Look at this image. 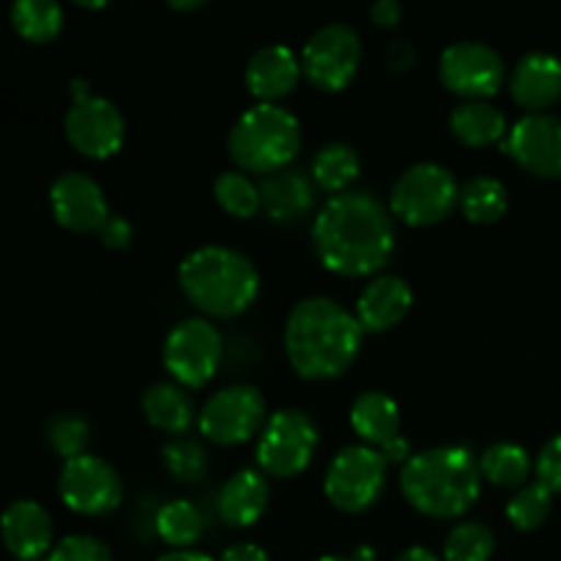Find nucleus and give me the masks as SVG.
<instances>
[{
  "instance_id": "obj_36",
  "label": "nucleus",
  "mask_w": 561,
  "mask_h": 561,
  "mask_svg": "<svg viewBox=\"0 0 561 561\" xmlns=\"http://www.w3.org/2000/svg\"><path fill=\"white\" fill-rule=\"evenodd\" d=\"M44 561H113L110 548L93 535H69L53 546Z\"/></svg>"
},
{
  "instance_id": "obj_25",
  "label": "nucleus",
  "mask_w": 561,
  "mask_h": 561,
  "mask_svg": "<svg viewBox=\"0 0 561 561\" xmlns=\"http://www.w3.org/2000/svg\"><path fill=\"white\" fill-rule=\"evenodd\" d=\"M142 414L153 427L164 433H184L195 422V400L184 387L157 381L142 392Z\"/></svg>"
},
{
  "instance_id": "obj_8",
  "label": "nucleus",
  "mask_w": 561,
  "mask_h": 561,
  "mask_svg": "<svg viewBox=\"0 0 561 561\" xmlns=\"http://www.w3.org/2000/svg\"><path fill=\"white\" fill-rule=\"evenodd\" d=\"M316 449V420L301 409H279L263 425L255 455L266 474L296 477L310 466Z\"/></svg>"
},
{
  "instance_id": "obj_44",
  "label": "nucleus",
  "mask_w": 561,
  "mask_h": 561,
  "mask_svg": "<svg viewBox=\"0 0 561 561\" xmlns=\"http://www.w3.org/2000/svg\"><path fill=\"white\" fill-rule=\"evenodd\" d=\"M394 561H442V559H438L433 551H427V548L411 546L405 548V551H400L398 557H394Z\"/></svg>"
},
{
  "instance_id": "obj_48",
  "label": "nucleus",
  "mask_w": 561,
  "mask_h": 561,
  "mask_svg": "<svg viewBox=\"0 0 561 561\" xmlns=\"http://www.w3.org/2000/svg\"><path fill=\"white\" fill-rule=\"evenodd\" d=\"M80 5H104V0H77Z\"/></svg>"
},
{
  "instance_id": "obj_4",
  "label": "nucleus",
  "mask_w": 561,
  "mask_h": 561,
  "mask_svg": "<svg viewBox=\"0 0 561 561\" xmlns=\"http://www.w3.org/2000/svg\"><path fill=\"white\" fill-rule=\"evenodd\" d=\"M179 283L186 299L203 312L230 318L255 301L261 274L241 250L228 244H203L179 263Z\"/></svg>"
},
{
  "instance_id": "obj_19",
  "label": "nucleus",
  "mask_w": 561,
  "mask_h": 561,
  "mask_svg": "<svg viewBox=\"0 0 561 561\" xmlns=\"http://www.w3.org/2000/svg\"><path fill=\"white\" fill-rule=\"evenodd\" d=\"M510 93L531 113H546L561 96V60L546 49H531L510 75Z\"/></svg>"
},
{
  "instance_id": "obj_9",
  "label": "nucleus",
  "mask_w": 561,
  "mask_h": 561,
  "mask_svg": "<svg viewBox=\"0 0 561 561\" xmlns=\"http://www.w3.org/2000/svg\"><path fill=\"white\" fill-rule=\"evenodd\" d=\"M266 400L252 383H230L208 394L197 411V427L214 444H241L255 436L266 422Z\"/></svg>"
},
{
  "instance_id": "obj_41",
  "label": "nucleus",
  "mask_w": 561,
  "mask_h": 561,
  "mask_svg": "<svg viewBox=\"0 0 561 561\" xmlns=\"http://www.w3.org/2000/svg\"><path fill=\"white\" fill-rule=\"evenodd\" d=\"M387 64L389 69H409L411 64H414V47H411V42H405V38H398V42L389 44L387 49Z\"/></svg>"
},
{
  "instance_id": "obj_13",
  "label": "nucleus",
  "mask_w": 561,
  "mask_h": 561,
  "mask_svg": "<svg viewBox=\"0 0 561 561\" xmlns=\"http://www.w3.org/2000/svg\"><path fill=\"white\" fill-rule=\"evenodd\" d=\"M58 493L75 513L104 515L124 499V480L110 460L85 453L66 460L58 474Z\"/></svg>"
},
{
  "instance_id": "obj_18",
  "label": "nucleus",
  "mask_w": 561,
  "mask_h": 561,
  "mask_svg": "<svg viewBox=\"0 0 561 561\" xmlns=\"http://www.w3.org/2000/svg\"><path fill=\"white\" fill-rule=\"evenodd\" d=\"M301 55L283 42H272L257 47L250 55L244 69V82L261 102H274L294 91L301 75Z\"/></svg>"
},
{
  "instance_id": "obj_7",
  "label": "nucleus",
  "mask_w": 561,
  "mask_h": 561,
  "mask_svg": "<svg viewBox=\"0 0 561 561\" xmlns=\"http://www.w3.org/2000/svg\"><path fill=\"white\" fill-rule=\"evenodd\" d=\"M389 460L383 453L370 444H348L332 458L327 469V491L329 502L343 513H362L376 499L381 496L383 482H387Z\"/></svg>"
},
{
  "instance_id": "obj_42",
  "label": "nucleus",
  "mask_w": 561,
  "mask_h": 561,
  "mask_svg": "<svg viewBox=\"0 0 561 561\" xmlns=\"http://www.w3.org/2000/svg\"><path fill=\"white\" fill-rule=\"evenodd\" d=\"M381 453H383V458L389 460V463H405V460L411 458L409 438H403V436L392 438V442H389V444H383Z\"/></svg>"
},
{
  "instance_id": "obj_14",
  "label": "nucleus",
  "mask_w": 561,
  "mask_h": 561,
  "mask_svg": "<svg viewBox=\"0 0 561 561\" xmlns=\"http://www.w3.org/2000/svg\"><path fill=\"white\" fill-rule=\"evenodd\" d=\"M64 131L77 151L104 159L113 157L124 146L126 121L118 104L99 93H88V96L71 99L64 115Z\"/></svg>"
},
{
  "instance_id": "obj_31",
  "label": "nucleus",
  "mask_w": 561,
  "mask_h": 561,
  "mask_svg": "<svg viewBox=\"0 0 561 561\" xmlns=\"http://www.w3.org/2000/svg\"><path fill=\"white\" fill-rule=\"evenodd\" d=\"M214 197L233 217H252L263 206L261 184H255L247 170H222L214 179Z\"/></svg>"
},
{
  "instance_id": "obj_34",
  "label": "nucleus",
  "mask_w": 561,
  "mask_h": 561,
  "mask_svg": "<svg viewBox=\"0 0 561 561\" xmlns=\"http://www.w3.org/2000/svg\"><path fill=\"white\" fill-rule=\"evenodd\" d=\"M44 433H47V442L53 444L55 453L64 455L66 460L85 455L88 442H91V425L80 414H55Z\"/></svg>"
},
{
  "instance_id": "obj_33",
  "label": "nucleus",
  "mask_w": 561,
  "mask_h": 561,
  "mask_svg": "<svg viewBox=\"0 0 561 561\" xmlns=\"http://www.w3.org/2000/svg\"><path fill=\"white\" fill-rule=\"evenodd\" d=\"M551 499L553 491L548 485H542L540 480L526 482V485L518 488L515 496L507 502L510 524L520 531L537 529V526L548 518V513H551Z\"/></svg>"
},
{
  "instance_id": "obj_15",
  "label": "nucleus",
  "mask_w": 561,
  "mask_h": 561,
  "mask_svg": "<svg viewBox=\"0 0 561 561\" xmlns=\"http://www.w3.org/2000/svg\"><path fill=\"white\" fill-rule=\"evenodd\" d=\"M504 153L542 179H561V118L553 113H526L510 126Z\"/></svg>"
},
{
  "instance_id": "obj_10",
  "label": "nucleus",
  "mask_w": 561,
  "mask_h": 561,
  "mask_svg": "<svg viewBox=\"0 0 561 561\" xmlns=\"http://www.w3.org/2000/svg\"><path fill=\"white\" fill-rule=\"evenodd\" d=\"M362 60V38L348 22H327L316 27L301 47V69L312 85L340 91L356 75Z\"/></svg>"
},
{
  "instance_id": "obj_23",
  "label": "nucleus",
  "mask_w": 561,
  "mask_h": 561,
  "mask_svg": "<svg viewBox=\"0 0 561 561\" xmlns=\"http://www.w3.org/2000/svg\"><path fill=\"white\" fill-rule=\"evenodd\" d=\"M351 425L362 442L381 449L383 444L400 436V409L387 392L370 389V392L356 394V400L351 403Z\"/></svg>"
},
{
  "instance_id": "obj_32",
  "label": "nucleus",
  "mask_w": 561,
  "mask_h": 561,
  "mask_svg": "<svg viewBox=\"0 0 561 561\" xmlns=\"http://www.w3.org/2000/svg\"><path fill=\"white\" fill-rule=\"evenodd\" d=\"M496 548V537L480 520H463L453 526L444 540V559L447 561H488Z\"/></svg>"
},
{
  "instance_id": "obj_1",
  "label": "nucleus",
  "mask_w": 561,
  "mask_h": 561,
  "mask_svg": "<svg viewBox=\"0 0 561 561\" xmlns=\"http://www.w3.org/2000/svg\"><path fill=\"white\" fill-rule=\"evenodd\" d=\"M312 247L329 272L373 274L394 250V222L376 195L345 190L329 197L312 219Z\"/></svg>"
},
{
  "instance_id": "obj_29",
  "label": "nucleus",
  "mask_w": 561,
  "mask_h": 561,
  "mask_svg": "<svg viewBox=\"0 0 561 561\" xmlns=\"http://www.w3.org/2000/svg\"><path fill=\"white\" fill-rule=\"evenodd\" d=\"M482 477L493 485L504 488H524L529 480L531 471V458L526 453V447L515 442H496L491 447H485L480 458Z\"/></svg>"
},
{
  "instance_id": "obj_5",
  "label": "nucleus",
  "mask_w": 561,
  "mask_h": 561,
  "mask_svg": "<svg viewBox=\"0 0 561 561\" xmlns=\"http://www.w3.org/2000/svg\"><path fill=\"white\" fill-rule=\"evenodd\" d=\"M301 146V124L277 102H257L236 118L228 131V151L241 170L274 173L294 162Z\"/></svg>"
},
{
  "instance_id": "obj_49",
  "label": "nucleus",
  "mask_w": 561,
  "mask_h": 561,
  "mask_svg": "<svg viewBox=\"0 0 561 561\" xmlns=\"http://www.w3.org/2000/svg\"><path fill=\"white\" fill-rule=\"evenodd\" d=\"M42 561H44V559H42Z\"/></svg>"
},
{
  "instance_id": "obj_38",
  "label": "nucleus",
  "mask_w": 561,
  "mask_h": 561,
  "mask_svg": "<svg viewBox=\"0 0 561 561\" xmlns=\"http://www.w3.org/2000/svg\"><path fill=\"white\" fill-rule=\"evenodd\" d=\"M131 236H135V230H131L129 219L121 217V214H110V217L104 219L102 228H99V239H102V244L113 247V250H124V247L131 241Z\"/></svg>"
},
{
  "instance_id": "obj_43",
  "label": "nucleus",
  "mask_w": 561,
  "mask_h": 561,
  "mask_svg": "<svg viewBox=\"0 0 561 561\" xmlns=\"http://www.w3.org/2000/svg\"><path fill=\"white\" fill-rule=\"evenodd\" d=\"M157 561H214L208 553H201V551H186V548H175V551H168L162 553Z\"/></svg>"
},
{
  "instance_id": "obj_16",
  "label": "nucleus",
  "mask_w": 561,
  "mask_h": 561,
  "mask_svg": "<svg viewBox=\"0 0 561 561\" xmlns=\"http://www.w3.org/2000/svg\"><path fill=\"white\" fill-rule=\"evenodd\" d=\"M49 206L55 219L75 233L99 230L110 217L107 197L99 181L82 170H66L49 184Z\"/></svg>"
},
{
  "instance_id": "obj_24",
  "label": "nucleus",
  "mask_w": 561,
  "mask_h": 561,
  "mask_svg": "<svg viewBox=\"0 0 561 561\" xmlns=\"http://www.w3.org/2000/svg\"><path fill=\"white\" fill-rule=\"evenodd\" d=\"M449 129L466 146H491L510 131L507 118L488 99H463L449 113Z\"/></svg>"
},
{
  "instance_id": "obj_12",
  "label": "nucleus",
  "mask_w": 561,
  "mask_h": 561,
  "mask_svg": "<svg viewBox=\"0 0 561 561\" xmlns=\"http://www.w3.org/2000/svg\"><path fill=\"white\" fill-rule=\"evenodd\" d=\"M438 77L449 91L466 99H488L502 88L504 58L496 47L480 38H460L444 47Z\"/></svg>"
},
{
  "instance_id": "obj_35",
  "label": "nucleus",
  "mask_w": 561,
  "mask_h": 561,
  "mask_svg": "<svg viewBox=\"0 0 561 561\" xmlns=\"http://www.w3.org/2000/svg\"><path fill=\"white\" fill-rule=\"evenodd\" d=\"M162 460L173 477L184 482H195L206 474V449L192 438H170L162 447Z\"/></svg>"
},
{
  "instance_id": "obj_39",
  "label": "nucleus",
  "mask_w": 561,
  "mask_h": 561,
  "mask_svg": "<svg viewBox=\"0 0 561 561\" xmlns=\"http://www.w3.org/2000/svg\"><path fill=\"white\" fill-rule=\"evenodd\" d=\"M219 561H268V553L255 542H236V546L225 548Z\"/></svg>"
},
{
  "instance_id": "obj_21",
  "label": "nucleus",
  "mask_w": 561,
  "mask_h": 561,
  "mask_svg": "<svg viewBox=\"0 0 561 561\" xmlns=\"http://www.w3.org/2000/svg\"><path fill=\"white\" fill-rule=\"evenodd\" d=\"M263 211L272 219H299L307 214L316 201V181L301 168L274 170L261 179Z\"/></svg>"
},
{
  "instance_id": "obj_46",
  "label": "nucleus",
  "mask_w": 561,
  "mask_h": 561,
  "mask_svg": "<svg viewBox=\"0 0 561 561\" xmlns=\"http://www.w3.org/2000/svg\"><path fill=\"white\" fill-rule=\"evenodd\" d=\"M354 559L356 561H373V548H367V546H359L354 551Z\"/></svg>"
},
{
  "instance_id": "obj_2",
  "label": "nucleus",
  "mask_w": 561,
  "mask_h": 561,
  "mask_svg": "<svg viewBox=\"0 0 561 561\" xmlns=\"http://www.w3.org/2000/svg\"><path fill=\"white\" fill-rule=\"evenodd\" d=\"M356 312L329 296H307L296 301L285 321V354L299 376L334 378L356 359L362 348Z\"/></svg>"
},
{
  "instance_id": "obj_37",
  "label": "nucleus",
  "mask_w": 561,
  "mask_h": 561,
  "mask_svg": "<svg viewBox=\"0 0 561 561\" xmlns=\"http://www.w3.org/2000/svg\"><path fill=\"white\" fill-rule=\"evenodd\" d=\"M535 469L542 485L551 488L553 493H561V436H553L551 442L542 444Z\"/></svg>"
},
{
  "instance_id": "obj_47",
  "label": "nucleus",
  "mask_w": 561,
  "mask_h": 561,
  "mask_svg": "<svg viewBox=\"0 0 561 561\" xmlns=\"http://www.w3.org/2000/svg\"><path fill=\"white\" fill-rule=\"evenodd\" d=\"M318 561H356L354 557H340V553H332V557H321Z\"/></svg>"
},
{
  "instance_id": "obj_20",
  "label": "nucleus",
  "mask_w": 561,
  "mask_h": 561,
  "mask_svg": "<svg viewBox=\"0 0 561 561\" xmlns=\"http://www.w3.org/2000/svg\"><path fill=\"white\" fill-rule=\"evenodd\" d=\"M414 294L398 274H381L365 285L356 299V318L365 332H387L409 312Z\"/></svg>"
},
{
  "instance_id": "obj_45",
  "label": "nucleus",
  "mask_w": 561,
  "mask_h": 561,
  "mask_svg": "<svg viewBox=\"0 0 561 561\" xmlns=\"http://www.w3.org/2000/svg\"><path fill=\"white\" fill-rule=\"evenodd\" d=\"M170 5L173 9H201V5H206V0H170Z\"/></svg>"
},
{
  "instance_id": "obj_3",
  "label": "nucleus",
  "mask_w": 561,
  "mask_h": 561,
  "mask_svg": "<svg viewBox=\"0 0 561 561\" xmlns=\"http://www.w3.org/2000/svg\"><path fill=\"white\" fill-rule=\"evenodd\" d=\"M480 458L469 447L447 444L411 455L400 469V491L411 507L431 518H458L480 496Z\"/></svg>"
},
{
  "instance_id": "obj_30",
  "label": "nucleus",
  "mask_w": 561,
  "mask_h": 561,
  "mask_svg": "<svg viewBox=\"0 0 561 561\" xmlns=\"http://www.w3.org/2000/svg\"><path fill=\"white\" fill-rule=\"evenodd\" d=\"M11 25L31 42H49L64 27V9L55 0H14Z\"/></svg>"
},
{
  "instance_id": "obj_6",
  "label": "nucleus",
  "mask_w": 561,
  "mask_h": 561,
  "mask_svg": "<svg viewBox=\"0 0 561 561\" xmlns=\"http://www.w3.org/2000/svg\"><path fill=\"white\" fill-rule=\"evenodd\" d=\"M460 201V184L453 170L438 162H416L394 179L392 211L409 225L442 222Z\"/></svg>"
},
{
  "instance_id": "obj_28",
  "label": "nucleus",
  "mask_w": 561,
  "mask_h": 561,
  "mask_svg": "<svg viewBox=\"0 0 561 561\" xmlns=\"http://www.w3.org/2000/svg\"><path fill=\"white\" fill-rule=\"evenodd\" d=\"M458 206L471 222H496L507 211V186L496 175H471L460 184Z\"/></svg>"
},
{
  "instance_id": "obj_40",
  "label": "nucleus",
  "mask_w": 561,
  "mask_h": 561,
  "mask_svg": "<svg viewBox=\"0 0 561 561\" xmlns=\"http://www.w3.org/2000/svg\"><path fill=\"white\" fill-rule=\"evenodd\" d=\"M400 14H403V5H400L398 0H376V3L370 5L373 22L381 27L394 25V22L400 20Z\"/></svg>"
},
{
  "instance_id": "obj_17",
  "label": "nucleus",
  "mask_w": 561,
  "mask_h": 561,
  "mask_svg": "<svg viewBox=\"0 0 561 561\" xmlns=\"http://www.w3.org/2000/svg\"><path fill=\"white\" fill-rule=\"evenodd\" d=\"M3 542L20 561H42L53 551V520L33 499H20L3 510L0 518Z\"/></svg>"
},
{
  "instance_id": "obj_22",
  "label": "nucleus",
  "mask_w": 561,
  "mask_h": 561,
  "mask_svg": "<svg viewBox=\"0 0 561 561\" xmlns=\"http://www.w3.org/2000/svg\"><path fill=\"white\" fill-rule=\"evenodd\" d=\"M268 480L255 469H241L222 485L217 499L219 518L228 526H250L266 513Z\"/></svg>"
},
{
  "instance_id": "obj_26",
  "label": "nucleus",
  "mask_w": 561,
  "mask_h": 561,
  "mask_svg": "<svg viewBox=\"0 0 561 561\" xmlns=\"http://www.w3.org/2000/svg\"><path fill=\"white\" fill-rule=\"evenodd\" d=\"M362 162L354 146L343 140L323 142L310 162V175L318 186L332 192H345V186L359 175Z\"/></svg>"
},
{
  "instance_id": "obj_11",
  "label": "nucleus",
  "mask_w": 561,
  "mask_h": 561,
  "mask_svg": "<svg viewBox=\"0 0 561 561\" xmlns=\"http://www.w3.org/2000/svg\"><path fill=\"white\" fill-rule=\"evenodd\" d=\"M222 356V334L208 318H184L168 332L162 362L184 387H203L214 376Z\"/></svg>"
},
{
  "instance_id": "obj_27",
  "label": "nucleus",
  "mask_w": 561,
  "mask_h": 561,
  "mask_svg": "<svg viewBox=\"0 0 561 561\" xmlns=\"http://www.w3.org/2000/svg\"><path fill=\"white\" fill-rule=\"evenodd\" d=\"M153 526H157V535L168 546L190 548L192 542H197L203 537L206 520H203V513L197 510V504H192L190 499H170V502H164L157 510Z\"/></svg>"
}]
</instances>
